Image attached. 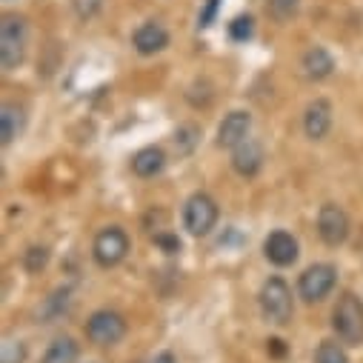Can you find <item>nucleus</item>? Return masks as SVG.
Returning <instances> with one entry per match:
<instances>
[{
	"label": "nucleus",
	"instance_id": "f257e3e1",
	"mask_svg": "<svg viewBox=\"0 0 363 363\" xmlns=\"http://www.w3.org/2000/svg\"><path fill=\"white\" fill-rule=\"evenodd\" d=\"M332 329L340 343L360 346L363 343V301L352 292L340 295L332 309Z\"/></svg>",
	"mask_w": 363,
	"mask_h": 363
},
{
	"label": "nucleus",
	"instance_id": "f03ea898",
	"mask_svg": "<svg viewBox=\"0 0 363 363\" xmlns=\"http://www.w3.org/2000/svg\"><path fill=\"white\" fill-rule=\"evenodd\" d=\"M260 312L269 323L275 326H286L292 320V289L286 286L284 278H269L263 286H260Z\"/></svg>",
	"mask_w": 363,
	"mask_h": 363
},
{
	"label": "nucleus",
	"instance_id": "7ed1b4c3",
	"mask_svg": "<svg viewBox=\"0 0 363 363\" xmlns=\"http://www.w3.org/2000/svg\"><path fill=\"white\" fill-rule=\"evenodd\" d=\"M26 21L18 15H6L4 23H0V63H4L6 72L18 69L26 57Z\"/></svg>",
	"mask_w": 363,
	"mask_h": 363
},
{
	"label": "nucleus",
	"instance_id": "20e7f679",
	"mask_svg": "<svg viewBox=\"0 0 363 363\" xmlns=\"http://www.w3.org/2000/svg\"><path fill=\"white\" fill-rule=\"evenodd\" d=\"M123 335H126V320L112 309H98L86 320V337L95 346H115L123 340Z\"/></svg>",
	"mask_w": 363,
	"mask_h": 363
},
{
	"label": "nucleus",
	"instance_id": "39448f33",
	"mask_svg": "<svg viewBox=\"0 0 363 363\" xmlns=\"http://www.w3.org/2000/svg\"><path fill=\"white\" fill-rule=\"evenodd\" d=\"M215 223H218V203L206 192H195L184 206V226L189 229V235L203 238L215 229Z\"/></svg>",
	"mask_w": 363,
	"mask_h": 363
},
{
	"label": "nucleus",
	"instance_id": "423d86ee",
	"mask_svg": "<svg viewBox=\"0 0 363 363\" xmlns=\"http://www.w3.org/2000/svg\"><path fill=\"white\" fill-rule=\"evenodd\" d=\"M335 281H337V269L332 263H315L301 275L298 292L306 303H318L335 289Z\"/></svg>",
	"mask_w": 363,
	"mask_h": 363
},
{
	"label": "nucleus",
	"instance_id": "0eeeda50",
	"mask_svg": "<svg viewBox=\"0 0 363 363\" xmlns=\"http://www.w3.org/2000/svg\"><path fill=\"white\" fill-rule=\"evenodd\" d=\"M92 255H95V260H98L104 269L118 266V263L129 255V235H126L121 226H109V229H104V232L95 238Z\"/></svg>",
	"mask_w": 363,
	"mask_h": 363
},
{
	"label": "nucleus",
	"instance_id": "6e6552de",
	"mask_svg": "<svg viewBox=\"0 0 363 363\" xmlns=\"http://www.w3.org/2000/svg\"><path fill=\"white\" fill-rule=\"evenodd\" d=\"M318 235L326 246H340L349 238V215L337 203H326L318 212Z\"/></svg>",
	"mask_w": 363,
	"mask_h": 363
},
{
	"label": "nucleus",
	"instance_id": "1a4fd4ad",
	"mask_svg": "<svg viewBox=\"0 0 363 363\" xmlns=\"http://www.w3.org/2000/svg\"><path fill=\"white\" fill-rule=\"evenodd\" d=\"M252 129V115L243 109H235L223 118V123L218 126V146L220 149H235L249 138Z\"/></svg>",
	"mask_w": 363,
	"mask_h": 363
},
{
	"label": "nucleus",
	"instance_id": "9d476101",
	"mask_svg": "<svg viewBox=\"0 0 363 363\" xmlns=\"http://www.w3.org/2000/svg\"><path fill=\"white\" fill-rule=\"evenodd\" d=\"M263 252H266L269 263H275V266H289V263L298 260V240H295L289 232L275 229V232L266 238Z\"/></svg>",
	"mask_w": 363,
	"mask_h": 363
},
{
	"label": "nucleus",
	"instance_id": "9b49d317",
	"mask_svg": "<svg viewBox=\"0 0 363 363\" xmlns=\"http://www.w3.org/2000/svg\"><path fill=\"white\" fill-rule=\"evenodd\" d=\"M232 166H235V172L243 174V177L257 174L260 166H263V146H260V140L246 138L240 146H235V149H232Z\"/></svg>",
	"mask_w": 363,
	"mask_h": 363
},
{
	"label": "nucleus",
	"instance_id": "f8f14e48",
	"mask_svg": "<svg viewBox=\"0 0 363 363\" xmlns=\"http://www.w3.org/2000/svg\"><path fill=\"white\" fill-rule=\"evenodd\" d=\"M132 46H135L140 55H157V52H163V49L169 46V32H166L160 23L146 21L143 26L135 29V35H132Z\"/></svg>",
	"mask_w": 363,
	"mask_h": 363
},
{
	"label": "nucleus",
	"instance_id": "ddd939ff",
	"mask_svg": "<svg viewBox=\"0 0 363 363\" xmlns=\"http://www.w3.org/2000/svg\"><path fill=\"white\" fill-rule=\"evenodd\" d=\"M303 129H306L309 140H323L329 135V129H332V106H329V101H315V104L306 106Z\"/></svg>",
	"mask_w": 363,
	"mask_h": 363
},
{
	"label": "nucleus",
	"instance_id": "4468645a",
	"mask_svg": "<svg viewBox=\"0 0 363 363\" xmlns=\"http://www.w3.org/2000/svg\"><path fill=\"white\" fill-rule=\"evenodd\" d=\"M301 66H303V74H306L309 80H323V77H329V74L335 72V57H332L323 46H312V49L303 55Z\"/></svg>",
	"mask_w": 363,
	"mask_h": 363
},
{
	"label": "nucleus",
	"instance_id": "2eb2a0df",
	"mask_svg": "<svg viewBox=\"0 0 363 363\" xmlns=\"http://www.w3.org/2000/svg\"><path fill=\"white\" fill-rule=\"evenodd\" d=\"M163 166H166V152L160 146H146L132 157V172L138 177H155L157 172H163Z\"/></svg>",
	"mask_w": 363,
	"mask_h": 363
},
{
	"label": "nucleus",
	"instance_id": "dca6fc26",
	"mask_svg": "<svg viewBox=\"0 0 363 363\" xmlns=\"http://www.w3.org/2000/svg\"><path fill=\"white\" fill-rule=\"evenodd\" d=\"M21 132H23V109L15 104H4V109H0V138H4V143H12Z\"/></svg>",
	"mask_w": 363,
	"mask_h": 363
},
{
	"label": "nucleus",
	"instance_id": "f3484780",
	"mask_svg": "<svg viewBox=\"0 0 363 363\" xmlns=\"http://www.w3.org/2000/svg\"><path fill=\"white\" fill-rule=\"evenodd\" d=\"M74 360H77V343L72 337H57L43 357V363H74Z\"/></svg>",
	"mask_w": 363,
	"mask_h": 363
},
{
	"label": "nucleus",
	"instance_id": "a211bd4d",
	"mask_svg": "<svg viewBox=\"0 0 363 363\" xmlns=\"http://www.w3.org/2000/svg\"><path fill=\"white\" fill-rule=\"evenodd\" d=\"M269 18L275 23H289L301 12V0H269Z\"/></svg>",
	"mask_w": 363,
	"mask_h": 363
},
{
	"label": "nucleus",
	"instance_id": "6ab92c4d",
	"mask_svg": "<svg viewBox=\"0 0 363 363\" xmlns=\"http://www.w3.org/2000/svg\"><path fill=\"white\" fill-rule=\"evenodd\" d=\"M198 138H201V129L195 123H186L174 132V149L177 155H189L195 146H198Z\"/></svg>",
	"mask_w": 363,
	"mask_h": 363
},
{
	"label": "nucleus",
	"instance_id": "aec40b11",
	"mask_svg": "<svg viewBox=\"0 0 363 363\" xmlns=\"http://www.w3.org/2000/svg\"><path fill=\"white\" fill-rule=\"evenodd\" d=\"M315 363H349V357H346V352H343L340 343L323 340L318 346V352H315Z\"/></svg>",
	"mask_w": 363,
	"mask_h": 363
},
{
	"label": "nucleus",
	"instance_id": "412c9836",
	"mask_svg": "<svg viewBox=\"0 0 363 363\" xmlns=\"http://www.w3.org/2000/svg\"><path fill=\"white\" fill-rule=\"evenodd\" d=\"M49 263V249L46 246H29L26 249V255H23V266H26V272H40L43 266Z\"/></svg>",
	"mask_w": 363,
	"mask_h": 363
},
{
	"label": "nucleus",
	"instance_id": "4be33fe9",
	"mask_svg": "<svg viewBox=\"0 0 363 363\" xmlns=\"http://www.w3.org/2000/svg\"><path fill=\"white\" fill-rule=\"evenodd\" d=\"M26 360V346L21 340H4L0 346V363H23Z\"/></svg>",
	"mask_w": 363,
	"mask_h": 363
},
{
	"label": "nucleus",
	"instance_id": "5701e85b",
	"mask_svg": "<svg viewBox=\"0 0 363 363\" xmlns=\"http://www.w3.org/2000/svg\"><path fill=\"white\" fill-rule=\"evenodd\" d=\"M252 32H255V21H252L249 15H240V18H235V21L229 23V35H232V40H249Z\"/></svg>",
	"mask_w": 363,
	"mask_h": 363
},
{
	"label": "nucleus",
	"instance_id": "b1692460",
	"mask_svg": "<svg viewBox=\"0 0 363 363\" xmlns=\"http://www.w3.org/2000/svg\"><path fill=\"white\" fill-rule=\"evenodd\" d=\"M69 295V289H60V292H55L49 301H46V306H43V318H57L66 306H69V301H63L60 303V298H66Z\"/></svg>",
	"mask_w": 363,
	"mask_h": 363
},
{
	"label": "nucleus",
	"instance_id": "393cba45",
	"mask_svg": "<svg viewBox=\"0 0 363 363\" xmlns=\"http://www.w3.org/2000/svg\"><path fill=\"white\" fill-rule=\"evenodd\" d=\"M155 246H160L166 255H174L177 249H180V240H177V235H169V232H160V235H155Z\"/></svg>",
	"mask_w": 363,
	"mask_h": 363
},
{
	"label": "nucleus",
	"instance_id": "a878e982",
	"mask_svg": "<svg viewBox=\"0 0 363 363\" xmlns=\"http://www.w3.org/2000/svg\"><path fill=\"white\" fill-rule=\"evenodd\" d=\"M218 6H220V0H206V6H203V12H201V18H198V26H201V29H206V26L215 23Z\"/></svg>",
	"mask_w": 363,
	"mask_h": 363
},
{
	"label": "nucleus",
	"instance_id": "bb28decb",
	"mask_svg": "<svg viewBox=\"0 0 363 363\" xmlns=\"http://www.w3.org/2000/svg\"><path fill=\"white\" fill-rule=\"evenodd\" d=\"M266 352H269L272 357H284V354H286V343H284L281 337H269V340H266Z\"/></svg>",
	"mask_w": 363,
	"mask_h": 363
},
{
	"label": "nucleus",
	"instance_id": "cd10ccee",
	"mask_svg": "<svg viewBox=\"0 0 363 363\" xmlns=\"http://www.w3.org/2000/svg\"><path fill=\"white\" fill-rule=\"evenodd\" d=\"M146 363H174V354H172V352H157V354L149 357Z\"/></svg>",
	"mask_w": 363,
	"mask_h": 363
}]
</instances>
